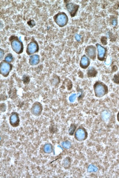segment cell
Instances as JSON below:
<instances>
[{
  "label": "cell",
  "instance_id": "obj_1",
  "mask_svg": "<svg viewBox=\"0 0 119 178\" xmlns=\"http://www.w3.org/2000/svg\"><path fill=\"white\" fill-rule=\"evenodd\" d=\"M9 41L11 48L16 54H20L23 52V44L18 36L15 35H11L9 38Z\"/></svg>",
  "mask_w": 119,
  "mask_h": 178
},
{
  "label": "cell",
  "instance_id": "obj_11",
  "mask_svg": "<svg viewBox=\"0 0 119 178\" xmlns=\"http://www.w3.org/2000/svg\"><path fill=\"white\" fill-rule=\"evenodd\" d=\"M90 64V58L85 54L81 57L80 62V67L83 69H86L88 68Z\"/></svg>",
  "mask_w": 119,
  "mask_h": 178
},
{
  "label": "cell",
  "instance_id": "obj_19",
  "mask_svg": "<svg viewBox=\"0 0 119 178\" xmlns=\"http://www.w3.org/2000/svg\"><path fill=\"white\" fill-rule=\"evenodd\" d=\"M117 119L118 121L119 122V112L117 115Z\"/></svg>",
  "mask_w": 119,
  "mask_h": 178
},
{
  "label": "cell",
  "instance_id": "obj_6",
  "mask_svg": "<svg viewBox=\"0 0 119 178\" xmlns=\"http://www.w3.org/2000/svg\"><path fill=\"white\" fill-rule=\"evenodd\" d=\"M43 110L42 105L39 102H35L32 105L31 112L33 115L38 117L41 115Z\"/></svg>",
  "mask_w": 119,
  "mask_h": 178
},
{
  "label": "cell",
  "instance_id": "obj_14",
  "mask_svg": "<svg viewBox=\"0 0 119 178\" xmlns=\"http://www.w3.org/2000/svg\"><path fill=\"white\" fill-rule=\"evenodd\" d=\"M4 60L8 63H12L14 60V57H13L12 54L11 53H9V54H7L5 56Z\"/></svg>",
  "mask_w": 119,
  "mask_h": 178
},
{
  "label": "cell",
  "instance_id": "obj_9",
  "mask_svg": "<svg viewBox=\"0 0 119 178\" xmlns=\"http://www.w3.org/2000/svg\"><path fill=\"white\" fill-rule=\"evenodd\" d=\"M96 45L97 52V59L100 61H104L105 59L106 54V49L100 44H97Z\"/></svg>",
  "mask_w": 119,
  "mask_h": 178
},
{
  "label": "cell",
  "instance_id": "obj_18",
  "mask_svg": "<svg viewBox=\"0 0 119 178\" xmlns=\"http://www.w3.org/2000/svg\"><path fill=\"white\" fill-rule=\"evenodd\" d=\"M117 21L116 19H114L112 21V24L113 25L115 26L117 25Z\"/></svg>",
  "mask_w": 119,
  "mask_h": 178
},
{
  "label": "cell",
  "instance_id": "obj_10",
  "mask_svg": "<svg viewBox=\"0 0 119 178\" xmlns=\"http://www.w3.org/2000/svg\"><path fill=\"white\" fill-rule=\"evenodd\" d=\"M10 124L13 127H18L19 126L20 120L19 115L18 113L13 112L11 113L9 118Z\"/></svg>",
  "mask_w": 119,
  "mask_h": 178
},
{
  "label": "cell",
  "instance_id": "obj_13",
  "mask_svg": "<svg viewBox=\"0 0 119 178\" xmlns=\"http://www.w3.org/2000/svg\"><path fill=\"white\" fill-rule=\"evenodd\" d=\"M84 129L82 127L79 128L76 132L75 136L78 140H82V136L84 135Z\"/></svg>",
  "mask_w": 119,
  "mask_h": 178
},
{
  "label": "cell",
  "instance_id": "obj_12",
  "mask_svg": "<svg viewBox=\"0 0 119 178\" xmlns=\"http://www.w3.org/2000/svg\"><path fill=\"white\" fill-rule=\"evenodd\" d=\"M40 62V56L38 54H33L30 56L29 63L31 66H36L39 64Z\"/></svg>",
  "mask_w": 119,
  "mask_h": 178
},
{
  "label": "cell",
  "instance_id": "obj_2",
  "mask_svg": "<svg viewBox=\"0 0 119 178\" xmlns=\"http://www.w3.org/2000/svg\"><path fill=\"white\" fill-rule=\"evenodd\" d=\"M93 88L96 97H102L108 92L107 86L101 81L96 82L93 86Z\"/></svg>",
  "mask_w": 119,
  "mask_h": 178
},
{
  "label": "cell",
  "instance_id": "obj_3",
  "mask_svg": "<svg viewBox=\"0 0 119 178\" xmlns=\"http://www.w3.org/2000/svg\"><path fill=\"white\" fill-rule=\"evenodd\" d=\"M54 21L60 28L66 26L68 24L69 18L67 14L64 12H61L55 14L53 17Z\"/></svg>",
  "mask_w": 119,
  "mask_h": 178
},
{
  "label": "cell",
  "instance_id": "obj_5",
  "mask_svg": "<svg viewBox=\"0 0 119 178\" xmlns=\"http://www.w3.org/2000/svg\"><path fill=\"white\" fill-rule=\"evenodd\" d=\"M13 68V65L11 63L2 60L0 63V74L4 77H8Z\"/></svg>",
  "mask_w": 119,
  "mask_h": 178
},
{
  "label": "cell",
  "instance_id": "obj_4",
  "mask_svg": "<svg viewBox=\"0 0 119 178\" xmlns=\"http://www.w3.org/2000/svg\"><path fill=\"white\" fill-rule=\"evenodd\" d=\"M39 50V46L38 42L32 37L31 41L27 46L26 53L28 55H32L38 52Z\"/></svg>",
  "mask_w": 119,
  "mask_h": 178
},
{
  "label": "cell",
  "instance_id": "obj_7",
  "mask_svg": "<svg viewBox=\"0 0 119 178\" xmlns=\"http://www.w3.org/2000/svg\"><path fill=\"white\" fill-rule=\"evenodd\" d=\"M97 49L93 45H88L85 48V55L89 58L93 60L95 59L97 57Z\"/></svg>",
  "mask_w": 119,
  "mask_h": 178
},
{
  "label": "cell",
  "instance_id": "obj_17",
  "mask_svg": "<svg viewBox=\"0 0 119 178\" xmlns=\"http://www.w3.org/2000/svg\"><path fill=\"white\" fill-rule=\"evenodd\" d=\"M76 97V94H73L71 95L70 96V97H69V100H70V101H71V102H74V100H75Z\"/></svg>",
  "mask_w": 119,
  "mask_h": 178
},
{
  "label": "cell",
  "instance_id": "obj_15",
  "mask_svg": "<svg viewBox=\"0 0 119 178\" xmlns=\"http://www.w3.org/2000/svg\"><path fill=\"white\" fill-rule=\"evenodd\" d=\"M44 151L45 153H50L51 152V147L50 144H46L43 148Z\"/></svg>",
  "mask_w": 119,
  "mask_h": 178
},
{
  "label": "cell",
  "instance_id": "obj_16",
  "mask_svg": "<svg viewBox=\"0 0 119 178\" xmlns=\"http://www.w3.org/2000/svg\"><path fill=\"white\" fill-rule=\"evenodd\" d=\"M5 51H4L3 49H2V48L0 49V60H1V61H2L4 57V56H5Z\"/></svg>",
  "mask_w": 119,
  "mask_h": 178
},
{
  "label": "cell",
  "instance_id": "obj_8",
  "mask_svg": "<svg viewBox=\"0 0 119 178\" xmlns=\"http://www.w3.org/2000/svg\"><path fill=\"white\" fill-rule=\"evenodd\" d=\"M65 6L72 18L75 16L79 8V6L72 2L68 3L66 4Z\"/></svg>",
  "mask_w": 119,
  "mask_h": 178
}]
</instances>
